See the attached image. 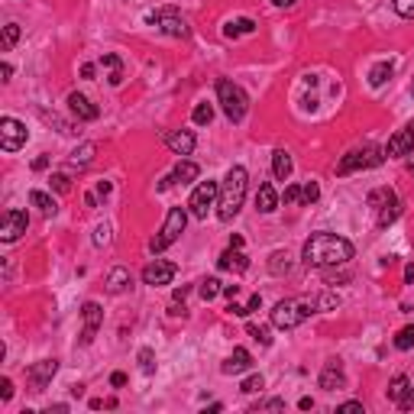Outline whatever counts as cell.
<instances>
[{
    "mask_svg": "<svg viewBox=\"0 0 414 414\" xmlns=\"http://www.w3.org/2000/svg\"><path fill=\"white\" fill-rule=\"evenodd\" d=\"M350 259H353V243L346 236L314 234L308 243H304V266H311V269L346 266Z\"/></svg>",
    "mask_w": 414,
    "mask_h": 414,
    "instance_id": "cell-1",
    "label": "cell"
},
{
    "mask_svg": "<svg viewBox=\"0 0 414 414\" xmlns=\"http://www.w3.org/2000/svg\"><path fill=\"white\" fill-rule=\"evenodd\" d=\"M246 185H249V175H246L243 165H234V169L227 172V178H223V188H220V201H217V217L223 223L234 220L240 207H243V198H246Z\"/></svg>",
    "mask_w": 414,
    "mask_h": 414,
    "instance_id": "cell-2",
    "label": "cell"
},
{
    "mask_svg": "<svg viewBox=\"0 0 414 414\" xmlns=\"http://www.w3.org/2000/svg\"><path fill=\"white\" fill-rule=\"evenodd\" d=\"M314 308H318V301H311V298H285L272 311V324L278 330H295L298 324H304L314 314Z\"/></svg>",
    "mask_w": 414,
    "mask_h": 414,
    "instance_id": "cell-3",
    "label": "cell"
},
{
    "mask_svg": "<svg viewBox=\"0 0 414 414\" xmlns=\"http://www.w3.org/2000/svg\"><path fill=\"white\" fill-rule=\"evenodd\" d=\"M217 101H220L223 114H227L230 123H240V120L246 117V110H249L246 91L236 85V81H230V78H220V81H217Z\"/></svg>",
    "mask_w": 414,
    "mask_h": 414,
    "instance_id": "cell-4",
    "label": "cell"
},
{
    "mask_svg": "<svg viewBox=\"0 0 414 414\" xmlns=\"http://www.w3.org/2000/svg\"><path fill=\"white\" fill-rule=\"evenodd\" d=\"M385 162V149L379 146H362V149H353L340 159L337 165V175H353V172L360 169H375V165H382Z\"/></svg>",
    "mask_w": 414,
    "mask_h": 414,
    "instance_id": "cell-5",
    "label": "cell"
},
{
    "mask_svg": "<svg viewBox=\"0 0 414 414\" xmlns=\"http://www.w3.org/2000/svg\"><path fill=\"white\" fill-rule=\"evenodd\" d=\"M185 223H188V211H185V207H172L169 217H165V223H162L159 236H152L149 249H152V253H162V249H169V246L175 243L181 234H185Z\"/></svg>",
    "mask_w": 414,
    "mask_h": 414,
    "instance_id": "cell-6",
    "label": "cell"
},
{
    "mask_svg": "<svg viewBox=\"0 0 414 414\" xmlns=\"http://www.w3.org/2000/svg\"><path fill=\"white\" fill-rule=\"evenodd\" d=\"M220 198V188H217V181H201L198 188H194L192 201H188V211H192V217H198V220H204L207 217V211L214 207V201Z\"/></svg>",
    "mask_w": 414,
    "mask_h": 414,
    "instance_id": "cell-7",
    "label": "cell"
},
{
    "mask_svg": "<svg viewBox=\"0 0 414 414\" xmlns=\"http://www.w3.org/2000/svg\"><path fill=\"white\" fill-rule=\"evenodd\" d=\"M369 204L379 211V227H389V223L398 217V198L389 188H379V192L369 194Z\"/></svg>",
    "mask_w": 414,
    "mask_h": 414,
    "instance_id": "cell-8",
    "label": "cell"
},
{
    "mask_svg": "<svg viewBox=\"0 0 414 414\" xmlns=\"http://www.w3.org/2000/svg\"><path fill=\"white\" fill-rule=\"evenodd\" d=\"M26 227H30V214L10 207V211H3V223H0V240H3V243H13L17 236L26 234Z\"/></svg>",
    "mask_w": 414,
    "mask_h": 414,
    "instance_id": "cell-9",
    "label": "cell"
},
{
    "mask_svg": "<svg viewBox=\"0 0 414 414\" xmlns=\"http://www.w3.org/2000/svg\"><path fill=\"white\" fill-rule=\"evenodd\" d=\"M149 23H156L165 36H178V39H185L188 36V23L181 20L175 10H156V13H146Z\"/></svg>",
    "mask_w": 414,
    "mask_h": 414,
    "instance_id": "cell-10",
    "label": "cell"
},
{
    "mask_svg": "<svg viewBox=\"0 0 414 414\" xmlns=\"http://www.w3.org/2000/svg\"><path fill=\"white\" fill-rule=\"evenodd\" d=\"M23 143H26V127H23L20 120H13V117L0 120V149L3 152H17Z\"/></svg>",
    "mask_w": 414,
    "mask_h": 414,
    "instance_id": "cell-11",
    "label": "cell"
},
{
    "mask_svg": "<svg viewBox=\"0 0 414 414\" xmlns=\"http://www.w3.org/2000/svg\"><path fill=\"white\" fill-rule=\"evenodd\" d=\"M175 272H178V266L175 262H165V259H156V262H149L146 269H143V282L146 285H169L172 278H175Z\"/></svg>",
    "mask_w": 414,
    "mask_h": 414,
    "instance_id": "cell-12",
    "label": "cell"
},
{
    "mask_svg": "<svg viewBox=\"0 0 414 414\" xmlns=\"http://www.w3.org/2000/svg\"><path fill=\"white\" fill-rule=\"evenodd\" d=\"M81 320H85V327H81V346H87V343L97 337V327L104 324V311H101V304L87 301L85 308H81Z\"/></svg>",
    "mask_w": 414,
    "mask_h": 414,
    "instance_id": "cell-13",
    "label": "cell"
},
{
    "mask_svg": "<svg viewBox=\"0 0 414 414\" xmlns=\"http://www.w3.org/2000/svg\"><path fill=\"white\" fill-rule=\"evenodd\" d=\"M389 398H392L402 411H411L414 408V389L408 382V375H395L392 382H389Z\"/></svg>",
    "mask_w": 414,
    "mask_h": 414,
    "instance_id": "cell-14",
    "label": "cell"
},
{
    "mask_svg": "<svg viewBox=\"0 0 414 414\" xmlns=\"http://www.w3.org/2000/svg\"><path fill=\"white\" fill-rule=\"evenodd\" d=\"M414 149V120L411 123H404L392 139H389V146H385V156H408Z\"/></svg>",
    "mask_w": 414,
    "mask_h": 414,
    "instance_id": "cell-15",
    "label": "cell"
},
{
    "mask_svg": "<svg viewBox=\"0 0 414 414\" xmlns=\"http://www.w3.org/2000/svg\"><path fill=\"white\" fill-rule=\"evenodd\" d=\"M55 369H59V362H55V360L36 362V366L30 369V385H32V392H45V385L52 382Z\"/></svg>",
    "mask_w": 414,
    "mask_h": 414,
    "instance_id": "cell-16",
    "label": "cell"
},
{
    "mask_svg": "<svg viewBox=\"0 0 414 414\" xmlns=\"http://www.w3.org/2000/svg\"><path fill=\"white\" fill-rule=\"evenodd\" d=\"M198 175H201V169H198L194 162H178V165H175V172H172V175H165V178L159 181V192L172 188L175 181H181V185H188V181H194Z\"/></svg>",
    "mask_w": 414,
    "mask_h": 414,
    "instance_id": "cell-17",
    "label": "cell"
},
{
    "mask_svg": "<svg viewBox=\"0 0 414 414\" xmlns=\"http://www.w3.org/2000/svg\"><path fill=\"white\" fill-rule=\"evenodd\" d=\"M68 110H72L78 120H87V123L101 117V110H97V107L91 104L85 94H78V91H72V94H68Z\"/></svg>",
    "mask_w": 414,
    "mask_h": 414,
    "instance_id": "cell-18",
    "label": "cell"
},
{
    "mask_svg": "<svg viewBox=\"0 0 414 414\" xmlns=\"http://www.w3.org/2000/svg\"><path fill=\"white\" fill-rule=\"evenodd\" d=\"M217 266H220L223 272H236V276H240V272H246V269H249V259H246L243 249L230 246V249H227V253L217 259Z\"/></svg>",
    "mask_w": 414,
    "mask_h": 414,
    "instance_id": "cell-19",
    "label": "cell"
},
{
    "mask_svg": "<svg viewBox=\"0 0 414 414\" xmlns=\"http://www.w3.org/2000/svg\"><path fill=\"white\" fill-rule=\"evenodd\" d=\"M165 143H169V149L175 156H192L194 152V133H188V130H172L165 136Z\"/></svg>",
    "mask_w": 414,
    "mask_h": 414,
    "instance_id": "cell-20",
    "label": "cell"
},
{
    "mask_svg": "<svg viewBox=\"0 0 414 414\" xmlns=\"http://www.w3.org/2000/svg\"><path fill=\"white\" fill-rule=\"evenodd\" d=\"M343 382H346V375H343L340 360H330L327 366H324V372H320V389L333 392V389H343Z\"/></svg>",
    "mask_w": 414,
    "mask_h": 414,
    "instance_id": "cell-21",
    "label": "cell"
},
{
    "mask_svg": "<svg viewBox=\"0 0 414 414\" xmlns=\"http://www.w3.org/2000/svg\"><path fill=\"white\" fill-rule=\"evenodd\" d=\"M246 369H253V356H249V350H243V346L234 350V356L220 366L223 375H240V372H246Z\"/></svg>",
    "mask_w": 414,
    "mask_h": 414,
    "instance_id": "cell-22",
    "label": "cell"
},
{
    "mask_svg": "<svg viewBox=\"0 0 414 414\" xmlns=\"http://www.w3.org/2000/svg\"><path fill=\"white\" fill-rule=\"evenodd\" d=\"M276 207H278V194H276V188H272L269 181H262V185H259V192H256V211L272 214Z\"/></svg>",
    "mask_w": 414,
    "mask_h": 414,
    "instance_id": "cell-23",
    "label": "cell"
},
{
    "mask_svg": "<svg viewBox=\"0 0 414 414\" xmlns=\"http://www.w3.org/2000/svg\"><path fill=\"white\" fill-rule=\"evenodd\" d=\"M94 152H97L94 143H81V146H78L72 156H68V165H72V169H78V172L87 169V165L94 162Z\"/></svg>",
    "mask_w": 414,
    "mask_h": 414,
    "instance_id": "cell-24",
    "label": "cell"
},
{
    "mask_svg": "<svg viewBox=\"0 0 414 414\" xmlns=\"http://www.w3.org/2000/svg\"><path fill=\"white\" fill-rule=\"evenodd\" d=\"M133 285V276H130V269H110V276H107V291L110 295H120V291H127Z\"/></svg>",
    "mask_w": 414,
    "mask_h": 414,
    "instance_id": "cell-25",
    "label": "cell"
},
{
    "mask_svg": "<svg viewBox=\"0 0 414 414\" xmlns=\"http://www.w3.org/2000/svg\"><path fill=\"white\" fill-rule=\"evenodd\" d=\"M101 68H107V81H110L114 87L123 81V62H120L114 52H107L104 59H101Z\"/></svg>",
    "mask_w": 414,
    "mask_h": 414,
    "instance_id": "cell-26",
    "label": "cell"
},
{
    "mask_svg": "<svg viewBox=\"0 0 414 414\" xmlns=\"http://www.w3.org/2000/svg\"><path fill=\"white\" fill-rule=\"evenodd\" d=\"M272 175H276L278 181H288V175H291V156H288L285 149H276V152H272Z\"/></svg>",
    "mask_w": 414,
    "mask_h": 414,
    "instance_id": "cell-27",
    "label": "cell"
},
{
    "mask_svg": "<svg viewBox=\"0 0 414 414\" xmlns=\"http://www.w3.org/2000/svg\"><path fill=\"white\" fill-rule=\"evenodd\" d=\"M249 32H256V23L246 20V17H240V20H230L227 26H223V36H227V39H236V36H249Z\"/></svg>",
    "mask_w": 414,
    "mask_h": 414,
    "instance_id": "cell-28",
    "label": "cell"
},
{
    "mask_svg": "<svg viewBox=\"0 0 414 414\" xmlns=\"http://www.w3.org/2000/svg\"><path fill=\"white\" fill-rule=\"evenodd\" d=\"M30 204H32V207H39L45 217H55V211H59L55 198H49L45 192H30Z\"/></svg>",
    "mask_w": 414,
    "mask_h": 414,
    "instance_id": "cell-29",
    "label": "cell"
},
{
    "mask_svg": "<svg viewBox=\"0 0 414 414\" xmlns=\"http://www.w3.org/2000/svg\"><path fill=\"white\" fill-rule=\"evenodd\" d=\"M392 72H395L392 62H379V65H375V68L369 72V85H372V87H382L385 81L392 78Z\"/></svg>",
    "mask_w": 414,
    "mask_h": 414,
    "instance_id": "cell-30",
    "label": "cell"
},
{
    "mask_svg": "<svg viewBox=\"0 0 414 414\" xmlns=\"http://www.w3.org/2000/svg\"><path fill=\"white\" fill-rule=\"evenodd\" d=\"M411 346H414V324H408V327L395 333V350H411Z\"/></svg>",
    "mask_w": 414,
    "mask_h": 414,
    "instance_id": "cell-31",
    "label": "cell"
},
{
    "mask_svg": "<svg viewBox=\"0 0 414 414\" xmlns=\"http://www.w3.org/2000/svg\"><path fill=\"white\" fill-rule=\"evenodd\" d=\"M198 291H201V298H204V301H214V298H217V295H220V291H223V285H220V282H217V278H204V282H201V288H198Z\"/></svg>",
    "mask_w": 414,
    "mask_h": 414,
    "instance_id": "cell-32",
    "label": "cell"
},
{
    "mask_svg": "<svg viewBox=\"0 0 414 414\" xmlns=\"http://www.w3.org/2000/svg\"><path fill=\"white\" fill-rule=\"evenodd\" d=\"M192 120L198 123V127H207V123L214 120V107L211 104H198L194 107V114H192Z\"/></svg>",
    "mask_w": 414,
    "mask_h": 414,
    "instance_id": "cell-33",
    "label": "cell"
},
{
    "mask_svg": "<svg viewBox=\"0 0 414 414\" xmlns=\"http://www.w3.org/2000/svg\"><path fill=\"white\" fill-rule=\"evenodd\" d=\"M269 269H272V276H285L288 269H291V262H288V253H272V262H269Z\"/></svg>",
    "mask_w": 414,
    "mask_h": 414,
    "instance_id": "cell-34",
    "label": "cell"
},
{
    "mask_svg": "<svg viewBox=\"0 0 414 414\" xmlns=\"http://www.w3.org/2000/svg\"><path fill=\"white\" fill-rule=\"evenodd\" d=\"M249 337H253L256 343H262V346H269L272 343V337H269V327H262V324H249Z\"/></svg>",
    "mask_w": 414,
    "mask_h": 414,
    "instance_id": "cell-35",
    "label": "cell"
},
{
    "mask_svg": "<svg viewBox=\"0 0 414 414\" xmlns=\"http://www.w3.org/2000/svg\"><path fill=\"white\" fill-rule=\"evenodd\" d=\"M17 39H20V26H17V23H7V26H3V49H13Z\"/></svg>",
    "mask_w": 414,
    "mask_h": 414,
    "instance_id": "cell-36",
    "label": "cell"
},
{
    "mask_svg": "<svg viewBox=\"0 0 414 414\" xmlns=\"http://www.w3.org/2000/svg\"><path fill=\"white\" fill-rule=\"evenodd\" d=\"M392 7L398 17H404V20H414V0H392Z\"/></svg>",
    "mask_w": 414,
    "mask_h": 414,
    "instance_id": "cell-37",
    "label": "cell"
},
{
    "mask_svg": "<svg viewBox=\"0 0 414 414\" xmlns=\"http://www.w3.org/2000/svg\"><path fill=\"white\" fill-rule=\"evenodd\" d=\"M262 385H266V382H262V375H249V379L240 385V392H243V395H256V392H262Z\"/></svg>",
    "mask_w": 414,
    "mask_h": 414,
    "instance_id": "cell-38",
    "label": "cell"
},
{
    "mask_svg": "<svg viewBox=\"0 0 414 414\" xmlns=\"http://www.w3.org/2000/svg\"><path fill=\"white\" fill-rule=\"evenodd\" d=\"M320 198V188H318V181H308L304 188H301V201L304 204H314Z\"/></svg>",
    "mask_w": 414,
    "mask_h": 414,
    "instance_id": "cell-39",
    "label": "cell"
},
{
    "mask_svg": "<svg viewBox=\"0 0 414 414\" xmlns=\"http://www.w3.org/2000/svg\"><path fill=\"white\" fill-rule=\"evenodd\" d=\"M52 188H55V192H62V194L72 192V181H68V175H62V172H55V175H52Z\"/></svg>",
    "mask_w": 414,
    "mask_h": 414,
    "instance_id": "cell-40",
    "label": "cell"
},
{
    "mask_svg": "<svg viewBox=\"0 0 414 414\" xmlns=\"http://www.w3.org/2000/svg\"><path fill=\"white\" fill-rule=\"evenodd\" d=\"M139 366H143V372H146V375H152V372H156V366H152V350H139Z\"/></svg>",
    "mask_w": 414,
    "mask_h": 414,
    "instance_id": "cell-41",
    "label": "cell"
},
{
    "mask_svg": "<svg viewBox=\"0 0 414 414\" xmlns=\"http://www.w3.org/2000/svg\"><path fill=\"white\" fill-rule=\"evenodd\" d=\"M256 408H259V411H282L285 402H282V398H269V402H259Z\"/></svg>",
    "mask_w": 414,
    "mask_h": 414,
    "instance_id": "cell-42",
    "label": "cell"
},
{
    "mask_svg": "<svg viewBox=\"0 0 414 414\" xmlns=\"http://www.w3.org/2000/svg\"><path fill=\"white\" fill-rule=\"evenodd\" d=\"M107 240H110V227H107V223H101V227L94 230V243H97V246H104Z\"/></svg>",
    "mask_w": 414,
    "mask_h": 414,
    "instance_id": "cell-43",
    "label": "cell"
},
{
    "mask_svg": "<svg viewBox=\"0 0 414 414\" xmlns=\"http://www.w3.org/2000/svg\"><path fill=\"white\" fill-rule=\"evenodd\" d=\"M13 398V382L10 379H0V402H10Z\"/></svg>",
    "mask_w": 414,
    "mask_h": 414,
    "instance_id": "cell-44",
    "label": "cell"
},
{
    "mask_svg": "<svg viewBox=\"0 0 414 414\" xmlns=\"http://www.w3.org/2000/svg\"><path fill=\"white\" fill-rule=\"evenodd\" d=\"M295 201H301V188H298V185H288L285 188V204H295Z\"/></svg>",
    "mask_w": 414,
    "mask_h": 414,
    "instance_id": "cell-45",
    "label": "cell"
},
{
    "mask_svg": "<svg viewBox=\"0 0 414 414\" xmlns=\"http://www.w3.org/2000/svg\"><path fill=\"white\" fill-rule=\"evenodd\" d=\"M259 308H262V295H253L249 298V304H246V311L253 314V311H259Z\"/></svg>",
    "mask_w": 414,
    "mask_h": 414,
    "instance_id": "cell-46",
    "label": "cell"
},
{
    "mask_svg": "<svg viewBox=\"0 0 414 414\" xmlns=\"http://www.w3.org/2000/svg\"><path fill=\"white\" fill-rule=\"evenodd\" d=\"M110 385H114V389L127 385V375H123V372H114V375H110Z\"/></svg>",
    "mask_w": 414,
    "mask_h": 414,
    "instance_id": "cell-47",
    "label": "cell"
},
{
    "mask_svg": "<svg viewBox=\"0 0 414 414\" xmlns=\"http://www.w3.org/2000/svg\"><path fill=\"white\" fill-rule=\"evenodd\" d=\"M223 295L230 298V301H236V295H240V285H223Z\"/></svg>",
    "mask_w": 414,
    "mask_h": 414,
    "instance_id": "cell-48",
    "label": "cell"
},
{
    "mask_svg": "<svg viewBox=\"0 0 414 414\" xmlns=\"http://www.w3.org/2000/svg\"><path fill=\"white\" fill-rule=\"evenodd\" d=\"M340 411H362V402H343Z\"/></svg>",
    "mask_w": 414,
    "mask_h": 414,
    "instance_id": "cell-49",
    "label": "cell"
},
{
    "mask_svg": "<svg viewBox=\"0 0 414 414\" xmlns=\"http://www.w3.org/2000/svg\"><path fill=\"white\" fill-rule=\"evenodd\" d=\"M107 194H110V181H101L97 185V198H107Z\"/></svg>",
    "mask_w": 414,
    "mask_h": 414,
    "instance_id": "cell-50",
    "label": "cell"
},
{
    "mask_svg": "<svg viewBox=\"0 0 414 414\" xmlns=\"http://www.w3.org/2000/svg\"><path fill=\"white\" fill-rule=\"evenodd\" d=\"M81 78L91 81V78H94V65H81Z\"/></svg>",
    "mask_w": 414,
    "mask_h": 414,
    "instance_id": "cell-51",
    "label": "cell"
},
{
    "mask_svg": "<svg viewBox=\"0 0 414 414\" xmlns=\"http://www.w3.org/2000/svg\"><path fill=\"white\" fill-rule=\"evenodd\" d=\"M298 408H301V411H311V408H314V398H301V402H298Z\"/></svg>",
    "mask_w": 414,
    "mask_h": 414,
    "instance_id": "cell-52",
    "label": "cell"
},
{
    "mask_svg": "<svg viewBox=\"0 0 414 414\" xmlns=\"http://www.w3.org/2000/svg\"><path fill=\"white\" fill-rule=\"evenodd\" d=\"M45 165H49V159H45V156H39V159L32 162V169H36V172H43V169H45Z\"/></svg>",
    "mask_w": 414,
    "mask_h": 414,
    "instance_id": "cell-53",
    "label": "cell"
},
{
    "mask_svg": "<svg viewBox=\"0 0 414 414\" xmlns=\"http://www.w3.org/2000/svg\"><path fill=\"white\" fill-rule=\"evenodd\" d=\"M0 74H3V81H10V74H13V68H10V65H7V62H3V65H0Z\"/></svg>",
    "mask_w": 414,
    "mask_h": 414,
    "instance_id": "cell-54",
    "label": "cell"
},
{
    "mask_svg": "<svg viewBox=\"0 0 414 414\" xmlns=\"http://www.w3.org/2000/svg\"><path fill=\"white\" fill-rule=\"evenodd\" d=\"M97 201H101L97 194H85V204H87V207H97Z\"/></svg>",
    "mask_w": 414,
    "mask_h": 414,
    "instance_id": "cell-55",
    "label": "cell"
},
{
    "mask_svg": "<svg viewBox=\"0 0 414 414\" xmlns=\"http://www.w3.org/2000/svg\"><path fill=\"white\" fill-rule=\"evenodd\" d=\"M185 298H188V288L181 285V288H178V291H175V301H185Z\"/></svg>",
    "mask_w": 414,
    "mask_h": 414,
    "instance_id": "cell-56",
    "label": "cell"
},
{
    "mask_svg": "<svg viewBox=\"0 0 414 414\" xmlns=\"http://www.w3.org/2000/svg\"><path fill=\"white\" fill-rule=\"evenodd\" d=\"M272 3H276V7H295L298 0H272Z\"/></svg>",
    "mask_w": 414,
    "mask_h": 414,
    "instance_id": "cell-57",
    "label": "cell"
},
{
    "mask_svg": "<svg viewBox=\"0 0 414 414\" xmlns=\"http://www.w3.org/2000/svg\"><path fill=\"white\" fill-rule=\"evenodd\" d=\"M411 175H414V162H411Z\"/></svg>",
    "mask_w": 414,
    "mask_h": 414,
    "instance_id": "cell-58",
    "label": "cell"
},
{
    "mask_svg": "<svg viewBox=\"0 0 414 414\" xmlns=\"http://www.w3.org/2000/svg\"><path fill=\"white\" fill-rule=\"evenodd\" d=\"M411 94H414V81H411Z\"/></svg>",
    "mask_w": 414,
    "mask_h": 414,
    "instance_id": "cell-59",
    "label": "cell"
}]
</instances>
